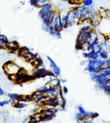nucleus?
I'll use <instances>...</instances> for the list:
<instances>
[{
  "label": "nucleus",
  "mask_w": 110,
  "mask_h": 123,
  "mask_svg": "<svg viewBox=\"0 0 110 123\" xmlns=\"http://www.w3.org/2000/svg\"><path fill=\"white\" fill-rule=\"evenodd\" d=\"M105 66H106V61L102 58H100L97 60L89 59L86 69L90 74L97 73L100 68Z\"/></svg>",
  "instance_id": "nucleus-1"
},
{
  "label": "nucleus",
  "mask_w": 110,
  "mask_h": 123,
  "mask_svg": "<svg viewBox=\"0 0 110 123\" xmlns=\"http://www.w3.org/2000/svg\"><path fill=\"white\" fill-rule=\"evenodd\" d=\"M62 19L65 29L72 27L75 23H77V20L75 17L73 9L67 11L65 14L62 15Z\"/></svg>",
  "instance_id": "nucleus-2"
},
{
  "label": "nucleus",
  "mask_w": 110,
  "mask_h": 123,
  "mask_svg": "<svg viewBox=\"0 0 110 123\" xmlns=\"http://www.w3.org/2000/svg\"><path fill=\"white\" fill-rule=\"evenodd\" d=\"M3 67L4 72L8 75L10 74H18L20 68V67L12 61H8L4 63Z\"/></svg>",
  "instance_id": "nucleus-3"
},
{
  "label": "nucleus",
  "mask_w": 110,
  "mask_h": 123,
  "mask_svg": "<svg viewBox=\"0 0 110 123\" xmlns=\"http://www.w3.org/2000/svg\"><path fill=\"white\" fill-rule=\"evenodd\" d=\"M40 9L38 12V16L41 20H43L45 17L46 15L48 14L51 11L55 9L54 6L51 2L47 3L43 6L42 7L39 8Z\"/></svg>",
  "instance_id": "nucleus-4"
},
{
  "label": "nucleus",
  "mask_w": 110,
  "mask_h": 123,
  "mask_svg": "<svg viewBox=\"0 0 110 123\" xmlns=\"http://www.w3.org/2000/svg\"><path fill=\"white\" fill-rule=\"evenodd\" d=\"M51 25L53 27L55 30L59 32H61L63 30L64 28L63 24L62 19V15L59 12L54 18L53 20L51 23Z\"/></svg>",
  "instance_id": "nucleus-5"
},
{
  "label": "nucleus",
  "mask_w": 110,
  "mask_h": 123,
  "mask_svg": "<svg viewBox=\"0 0 110 123\" xmlns=\"http://www.w3.org/2000/svg\"><path fill=\"white\" fill-rule=\"evenodd\" d=\"M59 11L55 9L53 10L51 12H49L48 14L46 15L45 17L42 20L43 24L47 25H50L51 24L52 20H53L54 18L56 15Z\"/></svg>",
  "instance_id": "nucleus-6"
},
{
  "label": "nucleus",
  "mask_w": 110,
  "mask_h": 123,
  "mask_svg": "<svg viewBox=\"0 0 110 123\" xmlns=\"http://www.w3.org/2000/svg\"><path fill=\"white\" fill-rule=\"evenodd\" d=\"M84 8H85V6H83L82 5L75 6V7L73 8L75 17L77 20V24L82 19Z\"/></svg>",
  "instance_id": "nucleus-7"
},
{
  "label": "nucleus",
  "mask_w": 110,
  "mask_h": 123,
  "mask_svg": "<svg viewBox=\"0 0 110 123\" xmlns=\"http://www.w3.org/2000/svg\"><path fill=\"white\" fill-rule=\"evenodd\" d=\"M47 60L49 61L50 65V67L52 69V71L54 73L56 77H58L60 75L61 70L60 68L57 66L55 61L49 56H47Z\"/></svg>",
  "instance_id": "nucleus-8"
},
{
  "label": "nucleus",
  "mask_w": 110,
  "mask_h": 123,
  "mask_svg": "<svg viewBox=\"0 0 110 123\" xmlns=\"http://www.w3.org/2000/svg\"><path fill=\"white\" fill-rule=\"evenodd\" d=\"M89 33V32H79L77 36L76 43L82 45L86 44L87 42Z\"/></svg>",
  "instance_id": "nucleus-9"
},
{
  "label": "nucleus",
  "mask_w": 110,
  "mask_h": 123,
  "mask_svg": "<svg viewBox=\"0 0 110 123\" xmlns=\"http://www.w3.org/2000/svg\"><path fill=\"white\" fill-rule=\"evenodd\" d=\"M20 47L17 41H12V42H9V41L6 48L10 51L12 52H17Z\"/></svg>",
  "instance_id": "nucleus-10"
},
{
  "label": "nucleus",
  "mask_w": 110,
  "mask_h": 123,
  "mask_svg": "<svg viewBox=\"0 0 110 123\" xmlns=\"http://www.w3.org/2000/svg\"><path fill=\"white\" fill-rule=\"evenodd\" d=\"M47 84L50 87L58 89L60 86V81L57 78V77H53L51 80L47 82Z\"/></svg>",
  "instance_id": "nucleus-11"
},
{
  "label": "nucleus",
  "mask_w": 110,
  "mask_h": 123,
  "mask_svg": "<svg viewBox=\"0 0 110 123\" xmlns=\"http://www.w3.org/2000/svg\"><path fill=\"white\" fill-rule=\"evenodd\" d=\"M95 28H93L92 24H83L80 28L79 31L81 32H90Z\"/></svg>",
  "instance_id": "nucleus-12"
},
{
  "label": "nucleus",
  "mask_w": 110,
  "mask_h": 123,
  "mask_svg": "<svg viewBox=\"0 0 110 123\" xmlns=\"http://www.w3.org/2000/svg\"><path fill=\"white\" fill-rule=\"evenodd\" d=\"M110 52L108 51V49H106L105 47H103L101 49V51L99 52V55L100 58H102L104 60H106V59L108 58L110 56Z\"/></svg>",
  "instance_id": "nucleus-13"
},
{
  "label": "nucleus",
  "mask_w": 110,
  "mask_h": 123,
  "mask_svg": "<svg viewBox=\"0 0 110 123\" xmlns=\"http://www.w3.org/2000/svg\"><path fill=\"white\" fill-rule=\"evenodd\" d=\"M9 40L7 37L3 35H0V48H6Z\"/></svg>",
  "instance_id": "nucleus-14"
},
{
  "label": "nucleus",
  "mask_w": 110,
  "mask_h": 123,
  "mask_svg": "<svg viewBox=\"0 0 110 123\" xmlns=\"http://www.w3.org/2000/svg\"><path fill=\"white\" fill-rule=\"evenodd\" d=\"M49 33L52 37L56 38L57 39H61L62 38L61 32L57 31L55 30H49Z\"/></svg>",
  "instance_id": "nucleus-15"
},
{
  "label": "nucleus",
  "mask_w": 110,
  "mask_h": 123,
  "mask_svg": "<svg viewBox=\"0 0 110 123\" xmlns=\"http://www.w3.org/2000/svg\"><path fill=\"white\" fill-rule=\"evenodd\" d=\"M49 2H51V0H36L35 7L40 8L44 4Z\"/></svg>",
  "instance_id": "nucleus-16"
},
{
  "label": "nucleus",
  "mask_w": 110,
  "mask_h": 123,
  "mask_svg": "<svg viewBox=\"0 0 110 123\" xmlns=\"http://www.w3.org/2000/svg\"><path fill=\"white\" fill-rule=\"evenodd\" d=\"M83 0H68V3L72 6H80L82 5Z\"/></svg>",
  "instance_id": "nucleus-17"
},
{
  "label": "nucleus",
  "mask_w": 110,
  "mask_h": 123,
  "mask_svg": "<svg viewBox=\"0 0 110 123\" xmlns=\"http://www.w3.org/2000/svg\"><path fill=\"white\" fill-rule=\"evenodd\" d=\"M8 96L11 101H18L20 97V95L17 94H8Z\"/></svg>",
  "instance_id": "nucleus-18"
},
{
  "label": "nucleus",
  "mask_w": 110,
  "mask_h": 123,
  "mask_svg": "<svg viewBox=\"0 0 110 123\" xmlns=\"http://www.w3.org/2000/svg\"><path fill=\"white\" fill-rule=\"evenodd\" d=\"M13 106L16 109H22L24 108L26 106V104L24 103V102L17 101V102H16V103L14 104H13Z\"/></svg>",
  "instance_id": "nucleus-19"
},
{
  "label": "nucleus",
  "mask_w": 110,
  "mask_h": 123,
  "mask_svg": "<svg viewBox=\"0 0 110 123\" xmlns=\"http://www.w3.org/2000/svg\"><path fill=\"white\" fill-rule=\"evenodd\" d=\"M82 5L86 7H90L93 5V0H83Z\"/></svg>",
  "instance_id": "nucleus-20"
},
{
  "label": "nucleus",
  "mask_w": 110,
  "mask_h": 123,
  "mask_svg": "<svg viewBox=\"0 0 110 123\" xmlns=\"http://www.w3.org/2000/svg\"><path fill=\"white\" fill-rule=\"evenodd\" d=\"M77 109H78V110H79V113H81L82 115L84 116V117H86V116H89V112H88V111H86L82 106H78Z\"/></svg>",
  "instance_id": "nucleus-21"
},
{
  "label": "nucleus",
  "mask_w": 110,
  "mask_h": 123,
  "mask_svg": "<svg viewBox=\"0 0 110 123\" xmlns=\"http://www.w3.org/2000/svg\"><path fill=\"white\" fill-rule=\"evenodd\" d=\"M10 103V100H4V101H2L0 102V106L3 107L4 106L8 105Z\"/></svg>",
  "instance_id": "nucleus-22"
},
{
  "label": "nucleus",
  "mask_w": 110,
  "mask_h": 123,
  "mask_svg": "<svg viewBox=\"0 0 110 123\" xmlns=\"http://www.w3.org/2000/svg\"><path fill=\"white\" fill-rule=\"evenodd\" d=\"M42 29L43 31L46 32H48L49 31V25H47L43 24L42 25Z\"/></svg>",
  "instance_id": "nucleus-23"
},
{
  "label": "nucleus",
  "mask_w": 110,
  "mask_h": 123,
  "mask_svg": "<svg viewBox=\"0 0 110 123\" xmlns=\"http://www.w3.org/2000/svg\"><path fill=\"white\" fill-rule=\"evenodd\" d=\"M36 0H29V4H30V6H34L35 7V5H36Z\"/></svg>",
  "instance_id": "nucleus-24"
},
{
  "label": "nucleus",
  "mask_w": 110,
  "mask_h": 123,
  "mask_svg": "<svg viewBox=\"0 0 110 123\" xmlns=\"http://www.w3.org/2000/svg\"><path fill=\"white\" fill-rule=\"evenodd\" d=\"M105 61H106V66H110V56L106 59V60H105Z\"/></svg>",
  "instance_id": "nucleus-25"
},
{
  "label": "nucleus",
  "mask_w": 110,
  "mask_h": 123,
  "mask_svg": "<svg viewBox=\"0 0 110 123\" xmlns=\"http://www.w3.org/2000/svg\"><path fill=\"white\" fill-rule=\"evenodd\" d=\"M62 89V92L63 93H67L68 92V89L66 86H63V89Z\"/></svg>",
  "instance_id": "nucleus-26"
},
{
  "label": "nucleus",
  "mask_w": 110,
  "mask_h": 123,
  "mask_svg": "<svg viewBox=\"0 0 110 123\" xmlns=\"http://www.w3.org/2000/svg\"><path fill=\"white\" fill-rule=\"evenodd\" d=\"M4 94V92L2 88H0V96L3 95Z\"/></svg>",
  "instance_id": "nucleus-27"
},
{
  "label": "nucleus",
  "mask_w": 110,
  "mask_h": 123,
  "mask_svg": "<svg viewBox=\"0 0 110 123\" xmlns=\"http://www.w3.org/2000/svg\"><path fill=\"white\" fill-rule=\"evenodd\" d=\"M62 1H63V2H67L68 0H61Z\"/></svg>",
  "instance_id": "nucleus-28"
},
{
  "label": "nucleus",
  "mask_w": 110,
  "mask_h": 123,
  "mask_svg": "<svg viewBox=\"0 0 110 123\" xmlns=\"http://www.w3.org/2000/svg\"></svg>",
  "instance_id": "nucleus-29"
}]
</instances>
